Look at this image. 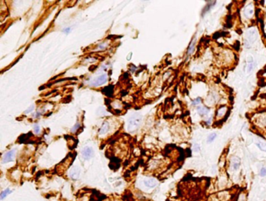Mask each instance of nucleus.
I'll list each match as a JSON object with an SVG mask.
<instances>
[{
    "mask_svg": "<svg viewBox=\"0 0 266 201\" xmlns=\"http://www.w3.org/2000/svg\"><path fill=\"white\" fill-rule=\"evenodd\" d=\"M141 120H142V117L140 114L133 115L130 118L128 122V128H127L128 131L130 132H134L137 131L141 123Z\"/></svg>",
    "mask_w": 266,
    "mask_h": 201,
    "instance_id": "f257e3e1",
    "label": "nucleus"
},
{
    "mask_svg": "<svg viewBox=\"0 0 266 201\" xmlns=\"http://www.w3.org/2000/svg\"><path fill=\"white\" fill-rule=\"evenodd\" d=\"M258 31L255 28H250L248 30L247 33V41L250 43V44H253L256 42V40L258 39Z\"/></svg>",
    "mask_w": 266,
    "mask_h": 201,
    "instance_id": "f03ea898",
    "label": "nucleus"
},
{
    "mask_svg": "<svg viewBox=\"0 0 266 201\" xmlns=\"http://www.w3.org/2000/svg\"><path fill=\"white\" fill-rule=\"evenodd\" d=\"M107 79H108L107 75L106 74H102V75H101V76L98 77L95 80L92 81L91 82V86H99L101 85L104 84L105 82H106Z\"/></svg>",
    "mask_w": 266,
    "mask_h": 201,
    "instance_id": "7ed1b4c3",
    "label": "nucleus"
},
{
    "mask_svg": "<svg viewBox=\"0 0 266 201\" xmlns=\"http://www.w3.org/2000/svg\"><path fill=\"white\" fill-rule=\"evenodd\" d=\"M15 154H16L15 149H12L10 151L7 152L6 153H5L3 158V163H8V162L12 161L15 158Z\"/></svg>",
    "mask_w": 266,
    "mask_h": 201,
    "instance_id": "20e7f679",
    "label": "nucleus"
},
{
    "mask_svg": "<svg viewBox=\"0 0 266 201\" xmlns=\"http://www.w3.org/2000/svg\"><path fill=\"white\" fill-rule=\"evenodd\" d=\"M94 155V150L91 147H85L82 150V156L85 160L91 159Z\"/></svg>",
    "mask_w": 266,
    "mask_h": 201,
    "instance_id": "39448f33",
    "label": "nucleus"
},
{
    "mask_svg": "<svg viewBox=\"0 0 266 201\" xmlns=\"http://www.w3.org/2000/svg\"><path fill=\"white\" fill-rule=\"evenodd\" d=\"M81 169L78 167H73L70 171V176L73 179H77L80 177Z\"/></svg>",
    "mask_w": 266,
    "mask_h": 201,
    "instance_id": "423d86ee",
    "label": "nucleus"
},
{
    "mask_svg": "<svg viewBox=\"0 0 266 201\" xmlns=\"http://www.w3.org/2000/svg\"><path fill=\"white\" fill-rule=\"evenodd\" d=\"M240 159L237 157H234L231 160V168L234 171L238 170L240 166Z\"/></svg>",
    "mask_w": 266,
    "mask_h": 201,
    "instance_id": "0eeeda50",
    "label": "nucleus"
},
{
    "mask_svg": "<svg viewBox=\"0 0 266 201\" xmlns=\"http://www.w3.org/2000/svg\"><path fill=\"white\" fill-rule=\"evenodd\" d=\"M144 184L147 187L149 188H153L157 185V181L155 179H149L144 182Z\"/></svg>",
    "mask_w": 266,
    "mask_h": 201,
    "instance_id": "6e6552de",
    "label": "nucleus"
},
{
    "mask_svg": "<svg viewBox=\"0 0 266 201\" xmlns=\"http://www.w3.org/2000/svg\"><path fill=\"white\" fill-rule=\"evenodd\" d=\"M197 113L200 115H206L209 112V110L208 108H206L205 107H198L197 108Z\"/></svg>",
    "mask_w": 266,
    "mask_h": 201,
    "instance_id": "1a4fd4ad",
    "label": "nucleus"
},
{
    "mask_svg": "<svg viewBox=\"0 0 266 201\" xmlns=\"http://www.w3.org/2000/svg\"><path fill=\"white\" fill-rule=\"evenodd\" d=\"M109 129V124H108L107 122H105V123L102 124V126L101 127L100 130H99V134H101V135L105 134L106 132H108Z\"/></svg>",
    "mask_w": 266,
    "mask_h": 201,
    "instance_id": "9d476101",
    "label": "nucleus"
},
{
    "mask_svg": "<svg viewBox=\"0 0 266 201\" xmlns=\"http://www.w3.org/2000/svg\"><path fill=\"white\" fill-rule=\"evenodd\" d=\"M253 14H254V8L252 7L251 5H249L245 9V15L247 17H250L253 15Z\"/></svg>",
    "mask_w": 266,
    "mask_h": 201,
    "instance_id": "9b49d317",
    "label": "nucleus"
},
{
    "mask_svg": "<svg viewBox=\"0 0 266 201\" xmlns=\"http://www.w3.org/2000/svg\"><path fill=\"white\" fill-rule=\"evenodd\" d=\"M257 146L261 149L262 151H265L266 152V143L264 141H259L256 143Z\"/></svg>",
    "mask_w": 266,
    "mask_h": 201,
    "instance_id": "f8f14e48",
    "label": "nucleus"
},
{
    "mask_svg": "<svg viewBox=\"0 0 266 201\" xmlns=\"http://www.w3.org/2000/svg\"><path fill=\"white\" fill-rule=\"evenodd\" d=\"M194 48H195V39H194L193 40V42L191 43V45H190V46H189V49H188V55H191L193 52H194Z\"/></svg>",
    "mask_w": 266,
    "mask_h": 201,
    "instance_id": "ddd939ff",
    "label": "nucleus"
},
{
    "mask_svg": "<svg viewBox=\"0 0 266 201\" xmlns=\"http://www.w3.org/2000/svg\"><path fill=\"white\" fill-rule=\"evenodd\" d=\"M216 136H217V135L215 134V133H211V134H210V135L208 136L207 142H208V143H212V142L215 139V138H216Z\"/></svg>",
    "mask_w": 266,
    "mask_h": 201,
    "instance_id": "4468645a",
    "label": "nucleus"
},
{
    "mask_svg": "<svg viewBox=\"0 0 266 201\" xmlns=\"http://www.w3.org/2000/svg\"><path fill=\"white\" fill-rule=\"evenodd\" d=\"M10 193H11V190H10L9 189H6V190H5L4 191H3L2 193H1V196H0V197H1V199H4L5 197H6Z\"/></svg>",
    "mask_w": 266,
    "mask_h": 201,
    "instance_id": "2eb2a0df",
    "label": "nucleus"
},
{
    "mask_svg": "<svg viewBox=\"0 0 266 201\" xmlns=\"http://www.w3.org/2000/svg\"><path fill=\"white\" fill-rule=\"evenodd\" d=\"M255 67V64H254L253 63H251V64H249L247 65V73H250L253 70H254Z\"/></svg>",
    "mask_w": 266,
    "mask_h": 201,
    "instance_id": "dca6fc26",
    "label": "nucleus"
},
{
    "mask_svg": "<svg viewBox=\"0 0 266 201\" xmlns=\"http://www.w3.org/2000/svg\"><path fill=\"white\" fill-rule=\"evenodd\" d=\"M80 126H81V124H80L79 123L76 124L74 125V126L73 127V128L71 129L72 132H77V129H79V128H80Z\"/></svg>",
    "mask_w": 266,
    "mask_h": 201,
    "instance_id": "f3484780",
    "label": "nucleus"
},
{
    "mask_svg": "<svg viewBox=\"0 0 266 201\" xmlns=\"http://www.w3.org/2000/svg\"><path fill=\"white\" fill-rule=\"evenodd\" d=\"M260 175L262 177L266 176V168H262L260 171Z\"/></svg>",
    "mask_w": 266,
    "mask_h": 201,
    "instance_id": "a211bd4d",
    "label": "nucleus"
},
{
    "mask_svg": "<svg viewBox=\"0 0 266 201\" xmlns=\"http://www.w3.org/2000/svg\"><path fill=\"white\" fill-rule=\"evenodd\" d=\"M200 103H201V99L200 98H197L193 101V105L194 106H198Z\"/></svg>",
    "mask_w": 266,
    "mask_h": 201,
    "instance_id": "6ab92c4d",
    "label": "nucleus"
},
{
    "mask_svg": "<svg viewBox=\"0 0 266 201\" xmlns=\"http://www.w3.org/2000/svg\"><path fill=\"white\" fill-rule=\"evenodd\" d=\"M34 130L35 133H39L40 132V127L38 124H34Z\"/></svg>",
    "mask_w": 266,
    "mask_h": 201,
    "instance_id": "aec40b11",
    "label": "nucleus"
},
{
    "mask_svg": "<svg viewBox=\"0 0 266 201\" xmlns=\"http://www.w3.org/2000/svg\"><path fill=\"white\" fill-rule=\"evenodd\" d=\"M34 105H32L31 107H30L26 111H25L24 113H25V114H29V113H31V111H33L34 110Z\"/></svg>",
    "mask_w": 266,
    "mask_h": 201,
    "instance_id": "412c9836",
    "label": "nucleus"
},
{
    "mask_svg": "<svg viewBox=\"0 0 266 201\" xmlns=\"http://www.w3.org/2000/svg\"><path fill=\"white\" fill-rule=\"evenodd\" d=\"M200 146L198 145V144H195L194 146V151L195 152H199L200 151Z\"/></svg>",
    "mask_w": 266,
    "mask_h": 201,
    "instance_id": "4be33fe9",
    "label": "nucleus"
},
{
    "mask_svg": "<svg viewBox=\"0 0 266 201\" xmlns=\"http://www.w3.org/2000/svg\"><path fill=\"white\" fill-rule=\"evenodd\" d=\"M247 61L249 63V64H251V63H253V57L252 56H248V58L247 59Z\"/></svg>",
    "mask_w": 266,
    "mask_h": 201,
    "instance_id": "5701e85b",
    "label": "nucleus"
},
{
    "mask_svg": "<svg viewBox=\"0 0 266 201\" xmlns=\"http://www.w3.org/2000/svg\"><path fill=\"white\" fill-rule=\"evenodd\" d=\"M70 31V28H67V29L64 30V31H66V32H69Z\"/></svg>",
    "mask_w": 266,
    "mask_h": 201,
    "instance_id": "b1692460",
    "label": "nucleus"
}]
</instances>
